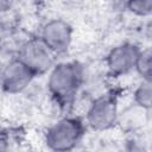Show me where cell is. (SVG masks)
<instances>
[{"label":"cell","instance_id":"cell-4","mask_svg":"<svg viewBox=\"0 0 152 152\" xmlns=\"http://www.w3.org/2000/svg\"><path fill=\"white\" fill-rule=\"evenodd\" d=\"M17 58L37 77L48 74L56 64V56L38 38H31L21 44Z\"/></svg>","mask_w":152,"mask_h":152},{"label":"cell","instance_id":"cell-7","mask_svg":"<svg viewBox=\"0 0 152 152\" xmlns=\"http://www.w3.org/2000/svg\"><path fill=\"white\" fill-rule=\"evenodd\" d=\"M36 76L15 57L1 68L0 88L8 95L24 93L33 82Z\"/></svg>","mask_w":152,"mask_h":152},{"label":"cell","instance_id":"cell-1","mask_svg":"<svg viewBox=\"0 0 152 152\" xmlns=\"http://www.w3.org/2000/svg\"><path fill=\"white\" fill-rule=\"evenodd\" d=\"M86 81V71L78 61H62L48 72L46 88L51 99L61 107L74 103Z\"/></svg>","mask_w":152,"mask_h":152},{"label":"cell","instance_id":"cell-2","mask_svg":"<svg viewBox=\"0 0 152 152\" xmlns=\"http://www.w3.org/2000/svg\"><path fill=\"white\" fill-rule=\"evenodd\" d=\"M86 132L83 119L75 115L63 116L46 128L44 142L51 152H71L82 142Z\"/></svg>","mask_w":152,"mask_h":152},{"label":"cell","instance_id":"cell-11","mask_svg":"<svg viewBox=\"0 0 152 152\" xmlns=\"http://www.w3.org/2000/svg\"><path fill=\"white\" fill-rule=\"evenodd\" d=\"M126 152H148L144 141L139 139H132L126 145Z\"/></svg>","mask_w":152,"mask_h":152},{"label":"cell","instance_id":"cell-12","mask_svg":"<svg viewBox=\"0 0 152 152\" xmlns=\"http://www.w3.org/2000/svg\"><path fill=\"white\" fill-rule=\"evenodd\" d=\"M6 151V147H5V141L4 139L0 137V152H5Z\"/></svg>","mask_w":152,"mask_h":152},{"label":"cell","instance_id":"cell-8","mask_svg":"<svg viewBox=\"0 0 152 152\" xmlns=\"http://www.w3.org/2000/svg\"><path fill=\"white\" fill-rule=\"evenodd\" d=\"M134 71L139 75L140 81L151 82V72H152V52L151 48H141L139 56L135 62Z\"/></svg>","mask_w":152,"mask_h":152},{"label":"cell","instance_id":"cell-13","mask_svg":"<svg viewBox=\"0 0 152 152\" xmlns=\"http://www.w3.org/2000/svg\"><path fill=\"white\" fill-rule=\"evenodd\" d=\"M1 68H2V66H1V65H0V74H1Z\"/></svg>","mask_w":152,"mask_h":152},{"label":"cell","instance_id":"cell-9","mask_svg":"<svg viewBox=\"0 0 152 152\" xmlns=\"http://www.w3.org/2000/svg\"><path fill=\"white\" fill-rule=\"evenodd\" d=\"M134 103L142 110H150L152 107V84L147 81H140L133 91Z\"/></svg>","mask_w":152,"mask_h":152},{"label":"cell","instance_id":"cell-5","mask_svg":"<svg viewBox=\"0 0 152 152\" xmlns=\"http://www.w3.org/2000/svg\"><path fill=\"white\" fill-rule=\"evenodd\" d=\"M38 38L57 57L70 49L74 40V27L68 20L52 18L44 23Z\"/></svg>","mask_w":152,"mask_h":152},{"label":"cell","instance_id":"cell-10","mask_svg":"<svg viewBox=\"0 0 152 152\" xmlns=\"http://www.w3.org/2000/svg\"><path fill=\"white\" fill-rule=\"evenodd\" d=\"M126 8L135 17H148L152 13V0H131L126 2Z\"/></svg>","mask_w":152,"mask_h":152},{"label":"cell","instance_id":"cell-6","mask_svg":"<svg viewBox=\"0 0 152 152\" xmlns=\"http://www.w3.org/2000/svg\"><path fill=\"white\" fill-rule=\"evenodd\" d=\"M141 48L132 42H122L113 46L104 57L107 72L114 77H121L134 71L135 62Z\"/></svg>","mask_w":152,"mask_h":152},{"label":"cell","instance_id":"cell-3","mask_svg":"<svg viewBox=\"0 0 152 152\" xmlns=\"http://www.w3.org/2000/svg\"><path fill=\"white\" fill-rule=\"evenodd\" d=\"M87 128L95 132H106L112 129L119 121V102L112 94H102L95 97L84 116Z\"/></svg>","mask_w":152,"mask_h":152}]
</instances>
